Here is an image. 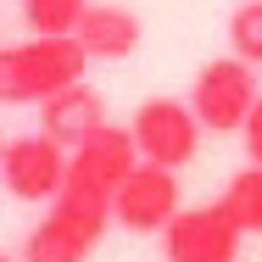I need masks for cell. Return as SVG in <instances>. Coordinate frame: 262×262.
I'll return each mask as SVG.
<instances>
[{"label": "cell", "instance_id": "obj_6", "mask_svg": "<svg viewBox=\"0 0 262 262\" xmlns=\"http://www.w3.org/2000/svg\"><path fill=\"white\" fill-rule=\"evenodd\" d=\"M128 134H134V145H140L145 162L184 167V162H195V145H201V117H195L190 101H167V95H157V101H145L140 112H134Z\"/></svg>", "mask_w": 262, "mask_h": 262}, {"label": "cell", "instance_id": "obj_8", "mask_svg": "<svg viewBox=\"0 0 262 262\" xmlns=\"http://www.w3.org/2000/svg\"><path fill=\"white\" fill-rule=\"evenodd\" d=\"M39 128L61 140L67 151H78L90 134H101L106 128V101L78 78V84H67V90H56L51 101H39Z\"/></svg>", "mask_w": 262, "mask_h": 262}, {"label": "cell", "instance_id": "obj_11", "mask_svg": "<svg viewBox=\"0 0 262 262\" xmlns=\"http://www.w3.org/2000/svg\"><path fill=\"white\" fill-rule=\"evenodd\" d=\"M90 0H23V17L34 34H73L84 23Z\"/></svg>", "mask_w": 262, "mask_h": 262}, {"label": "cell", "instance_id": "obj_5", "mask_svg": "<svg viewBox=\"0 0 262 262\" xmlns=\"http://www.w3.org/2000/svg\"><path fill=\"white\" fill-rule=\"evenodd\" d=\"M179 212V167H162V162H134L128 179L117 184V201H112V223L128 229V234H162Z\"/></svg>", "mask_w": 262, "mask_h": 262}, {"label": "cell", "instance_id": "obj_4", "mask_svg": "<svg viewBox=\"0 0 262 262\" xmlns=\"http://www.w3.org/2000/svg\"><path fill=\"white\" fill-rule=\"evenodd\" d=\"M240 223L223 201L212 207H179L173 223L162 229L167 262H240Z\"/></svg>", "mask_w": 262, "mask_h": 262}, {"label": "cell", "instance_id": "obj_3", "mask_svg": "<svg viewBox=\"0 0 262 262\" xmlns=\"http://www.w3.org/2000/svg\"><path fill=\"white\" fill-rule=\"evenodd\" d=\"M257 95H262V90H257V67H251L246 56H217V61H207V67L195 73L190 106H195L201 128H212V134H234V128H246Z\"/></svg>", "mask_w": 262, "mask_h": 262}, {"label": "cell", "instance_id": "obj_9", "mask_svg": "<svg viewBox=\"0 0 262 262\" xmlns=\"http://www.w3.org/2000/svg\"><path fill=\"white\" fill-rule=\"evenodd\" d=\"M73 34L90 51V61H128L145 39V28H140V17L128 6H95V0H90V11H84V23Z\"/></svg>", "mask_w": 262, "mask_h": 262}, {"label": "cell", "instance_id": "obj_12", "mask_svg": "<svg viewBox=\"0 0 262 262\" xmlns=\"http://www.w3.org/2000/svg\"><path fill=\"white\" fill-rule=\"evenodd\" d=\"M229 51L246 56L251 67H262V0H246L229 17Z\"/></svg>", "mask_w": 262, "mask_h": 262}, {"label": "cell", "instance_id": "obj_13", "mask_svg": "<svg viewBox=\"0 0 262 262\" xmlns=\"http://www.w3.org/2000/svg\"><path fill=\"white\" fill-rule=\"evenodd\" d=\"M246 162L251 167H262V95H257V106H251V117H246Z\"/></svg>", "mask_w": 262, "mask_h": 262}, {"label": "cell", "instance_id": "obj_14", "mask_svg": "<svg viewBox=\"0 0 262 262\" xmlns=\"http://www.w3.org/2000/svg\"><path fill=\"white\" fill-rule=\"evenodd\" d=\"M0 157H6V134H0Z\"/></svg>", "mask_w": 262, "mask_h": 262}, {"label": "cell", "instance_id": "obj_1", "mask_svg": "<svg viewBox=\"0 0 262 262\" xmlns=\"http://www.w3.org/2000/svg\"><path fill=\"white\" fill-rule=\"evenodd\" d=\"M140 162V145L128 128H112L90 134L73 162H67V184L51 201V212L34 223L23 262H84L95 251V240L112 223V201H117V184L128 179V167Z\"/></svg>", "mask_w": 262, "mask_h": 262}, {"label": "cell", "instance_id": "obj_10", "mask_svg": "<svg viewBox=\"0 0 262 262\" xmlns=\"http://www.w3.org/2000/svg\"><path fill=\"white\" fill-rule=\"evenodd\" d=\"M223 207L234 212V223L246 234H262V167H240L223 190Z\"/></svg>", "mask_w": 262, "mask_h": 262}, {"label": "cell", "instance_id": "obj_2", "mask_svg": "<svg viewBox=\"0 0 262 262\" xmlns=\"http://www.w3.org/2000/svg\"><path fill=\"white\" fill-rule=\"evenodd\" d=\"M90 67V51L78 34H34L23 45L0 51V106H39L56 90L78 84Z\"/></svg>", "mask_w": 262, "mask_h": 262}, {"label": "cell", "instance_id": "obj_15", "mask_svg": "<svg viewBox=\"0 0 262 262\" xmlns=\"http://www.w3.org/2000/svg\"><path fill=\"white\" fill-rule=\"evenodd\" d=\"M0 262H11V257H6V251H0Z\"/></svg>", "mask_w": 262, "mask_h": 262}, {"label": "cell", "instance_id": "obj_7", "mask_svg": "<svg viewBox=\"0 0 262 262\" xmlns=\"http://www.w3.org/2000/svg\"><path fill=\"white\" fill-rule=\"evenodd\" d=\"M67 162H73V151L39 128V134H28V140H6L0 179H6V190H11L17 201H56L61 184H67Z\"/></svg>", "mask_w": 262, "mask_h": 262}]
</instances>
